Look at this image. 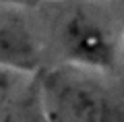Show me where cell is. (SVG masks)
Listing matches in <instances>:
<instances>
[{
  "label": "cell",
  "mask_w": 124,
  "mask_h": 122,
  "mask_svg": "<svg viewBox=\"0 0 124 122\" xmlns=\"http://www.w3.org/2000/svg\"><path fill=\"white\" fill-rule=\"evenodd\" d=\"M50 122H110V106L101 89L77 68L50 70L39 81Z\"/></svg>",
  "instance_id": "cell-1"
},
{
  "label": "cell",
  "mask_w": 124,
  "mask_h": 122,
  "mask_svg": "<svg viewBox=\"0 0 124 122\" xmlns=\"http://www.w3.org/2000/svg\"><path fill=\"white\" fill-rule=\"evenodd\" d=\"M60 44L66 58L75 64L110 68L114 62V46L108 31L83 10L68 15L60 31Z\"/></svg>",
  "instance_id": "cell-2"
},
{
  "label": "cell",
  "mask_w": 124,
  "mask_h": 122,
  "mask_svg": "<svg viewBox=\"0 0 124 122\" xmlns=\"http://www.w3.org/2000/svg\"><path fill=\"white\" fill-rule=\"evenodd\" d=\"M39 62V50L25 21L0 4V66L33 70Z\"/></svg>",
  "instance_id": "cell-3"
},
{
  "label": "cell",
  "mask_w": 124,
  "mask_h": 122,
  "mask_svg": "<svg viewBox=\"0 0 124 122\" xmlns=\"http://www.w3.org/2000/svg\"><path fill=\"white\" fill-rule=\"evenodd\" d=\"M0 122H50L44 110L39 85L25 93H17L0 110Z\"/></svg>",
  "instance_id": "cell-4"
},
{
  "label": "cell",
  "mask_w": 124,
  "mask_h": 122,
  "mask_svg": "<svg viewBox=\"0 0 124 122\" xmlns=\"http://www.w3.org/2000/svg\"><path fill=\"white\" fill-rule=\"evenodd\" d=\"M15 85H17L15 68L0 66V110H2L15 95H17V91H15Z\"/></svg>",
  "instance_id": "cell-5"
},
{
  "label": "cell",
  "mask_w": 124,
  "mask_h": 122,
  "mask_svg": "<svg viewBox=\"0 0 124 122\" xmlns=\"http://www.w3.org/2000/svg\"><path fill=\"white\" fill-rule=\"evenodd\" d=\"M41 2H48V0H0V4L4 6H37Z\"/></svg>",
  "instance_id": "cell-6"
}]
</instances>
